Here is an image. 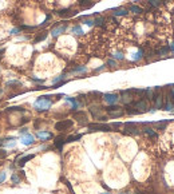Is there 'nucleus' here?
<instances>
[{"mask_svg": "<svg viewBox=\"0 0 174 194\" xmlns=\"http://www.w3.org/2000/svg\"><path fill=\"white\" fill-rule=\"evenodd\" d=\"M87 26H94V20H86Z\"/></svg>", "mask_w": 174, "mask_h": 194, "instance_id": "ea45409f", "label": "nucleus"}, {"mask_svg": "<svg viewBox=\"0 0 174 194\" xmlns=\"http://www.w3.org/2000/svg\"><path fill=\"white\" fill-rule=\"evenodd\" d=\"M47 38V34H43V35H40V36H38V38L35 39V42H40V40H44Z\"/></svg>", "mask_w": 174, "mask_h": 194, "instance_id": "2f4dec72", "label": "nucleus"}, {"mask_svg": "<svg viewBox=\"0 0 174 194\" xmlns=\"http://www.w3.org/2000/svg\"><path fill=\"white\" fill-rule=\"evenodd\" d=\"M165 110L166 111H173L174 110V103L170 102V99L166 98V103H165Z\"/></svg>", "mask_w": 174, "mask_h": 194, "instance_id": "aec40b11", "label": "nucleus"}, {"mask_svg": "<svg viewBox=\"0 0 174 194\" xmlns=\"http://www.w3.org/2000/svg\"><path fill=\"white\" fill-rule=\"evenodd\" d=\"M87 71V68L84 67V66H80V67H76V68H72L71 72H86Z\"/></svg>", "mask_w": 174, "mask_h": 194, "instance_id": "a878e982", "label": "nucleus"}, {"mask_svg": "<svg viewBox=\"0 0 174 194\" xmlns=\"http://www.w3.org/2000/svg\"><path fill=\"white\" fill-rule=\"evenodd\" d=\"M122 96H123V98H122V102L123 103H129V104H130L131 103V99H133V96H131V90L130 91H122Z\"/></svg>", "mask_w": 174, "mask_h": 194, "instance_id": "9b49d317", "label": "nucleus"}, {"mask_svg": "<svg viewBox=\"0 0 174 194\" xmlns=\"http://www.w3.org/2000/svg\"><path fill=\"white\" fill-rule=\"evenodd\" d=\"M6 157H7V151L6 150H0V159L6 158Z\"/></svg>", "mask_w": 174, "mask_h": 194, "instance_id": "72a5a7b5", "label": "nucleus"}, {"mask_svg": "<svg viewBox=\"0 0 174 194\" xmlns=\"http://www.w3.org/2000/svg\"><path fill=\"white\" fill-rule=\"evenodd\" d=\"M11 179H12V182H14V183H19L20 182V177L18 174H12Z\"/></svg>", "mask_w": 174, "mask_h": 194, "instance_id": "c756f323", "label": "nucleus"}, {"mask_svg": "<svg viewBox=\"0 0 174 194\" xmlns=\"http://www.w3.org/2000/svg\"><path fill=\"white\" fill-rule=\"evenodd\" d=\"M169 98H172V100H173V103H174V88L170 91V94H169Z\"/></svg>", "mask_w": 174, "mask_h": 194, "instance_id": "58836bf2", "label": "nucleus"}, {"mask_svg": "<svg viewBox=\"0 0 174 194\" xmlns=\"http://www.w3.org/2000/svg\"><path fill=\"white\" fill-rule=\"evenodd\" d=\"M66 26H60V27H56V28H54V30H52L51 31V35L52 36H55V38H56V36H59L60 34H63V32L64 31H66Z\"/></svg>", "mask_w": 174, "mask_h": 194, "instance_id": "ddd939ff", "label": "nucleus"}, {"mask_svg": "<svg viewBox=\"0 0 174 194\" xmlns=\"http://www.w3.org/2000/svg\"><path fill=\"white\" fill-rule=\"evenodd\" d=\"M166 124H168V122H157L155 123V126L159 129V130H165V127H166Z\"/></svg>", "mask_w": 174, "mask_h": 194, "instance_id": "cd10ccee", "label": "nucleus"}, {"mask_svg": "<svg viewBox=\"0 0 174 194\" xmlns=\"http://www.w3.org/2000/svg\"><path fill=\"white\" fill-rule=\"evenodd\" d=\"M36 137L40 138V139H43V141H46V139L52 138V134L50 131H38V133H36Z\"/></svg>", "mask_w": 174, "mask_h": 194, "instance_id": "f8f14e48", "label": "nucleus"}, {"mask_svg": "<svg viewBox=\"0 0 174 194\" xmlns=\"http://www.w3.org/2000/svg\"><path fill=\"white\" fill-rule=\"evenodd\" d=\"M48 98H50V96H40V98L34 103L35 110H38V111L48 110V108L51 107V100Z\"/></svg>", "mask_w": 174, "mask_h": 194, "instance_id": "f257e3e1", "label": "nucleus"}, {"mask_svg": "<svg viewBox=\"0 0 174 194\" xmlns=\"http://www.w3.org/2000/svg\"><path fill=\"white\" fill-rule=\"evenodd\" d=\"M75 14H76L75 11H70V10H62V11L58 12V15L59 16H63V18H68V16H72V15H75Z\"/></svg>", "mask_w": 174, "mask_h": 194, "instance_id": "4468645a", "label": "nucleus"}, {"mask_svg": "<svg viewBox=\"0 0 174 194\" xmlns=\"http://www.w3.org/2000/svg\"><path fill=\"white\" fill-rule=\"evenodd\" d=\"M130 11L134 12V14H142V8L138 7V6H131L130 7Z\"/></svg>", "mask_w": 174, "mask_h": 194, "instance_id": "393cba45", "label": "nucleus"}, {"mask_svg": "<svg viewBox=\"0 0 174 194\" xmlns=\"http://www.w3.org/2000/svg\"><path fill=\"white\" fill-rule=\"evenodd\" d=\"M107 64H108V66H111V67H114L117 63H115V60H111V59H110V60L107 62Z\"/></svg>", "mask_w": 174, "mask_h": 194, "instance_id": "4c0bfd02", "label": "nucleus"}, {"mask_svg": "<svg viewBox=\"0 0 174 194\" xmlns=\"http://www.w3.org/2000/svg\"><path fill=\"white\" fill-rule=\"evenodd\" d=\"M108 115L112 116V118H119V116H122L123 115V110L121 107H117L115 110H108Z\"/></svg>", "mask_w": 174, "mask_h": 194, "instance_id": "9d476101", "label": "nucleus"}, {"mask_svg": "<svg viewBox=\"0 0 174 194\" xmlns=\"http://www.w3.org/2000/svg\"><path fill=\"white\" fill-rule=\"evenodd\" d=\"M64 76H66V75H60V76H58V78H55V79H54V83H56V82H59V80H62V79L64 78Z\"/></svg>", "mask_w": 174, "mask_h": 194, "instance_id": "e433bc0d", "label": "nucleus"}, {"mask_svg": "<svg viewBox=\"0 0 174 194\" xmlns=\"http://www.w3.org/2000/svg\"><path fill=\"white\" fill-rule=\"evenodd\" d=\"M103 194H108V193H103Z\"/></svg>", "mask_w": 174, "mask_h": 194, "instance_id": "09e8293b", "label": "nucleus"}, {"mask_svg": "<svg viewBox=\"0 0 174 194\" xmlns=\"http://www.w3.org/2000/svg\"><path fill=\"white\" fill-rule=\"evenodd\" d=\"M72 124H74V122H72L71 119L59 120V122H56V123H55V130H58V131H64V130H68L70 127H72Z\"/></svg>", "mask_w": 174, "mask_h": 194, "instance_id": "f03ea898", "label": "nucleus"}, {"mask_svg": "<svg viewBox=\"0 0 174 194\" xmlns=\"http://www.w3.org/2000/svg\"><path fill=\"white\" fill-rule=\"evenodd\" d=\"M6 178H7V173H6V171H0V183L4 182V181H6Z\"/></svg>", "mask_w": 174, "mask_h": 194, "instance_id": "7c9ffc66", "label": "nucleus"}, {"mask_svg": "<svg viewBox=\"0 0 174 194\" xmlns=\"http://www.w3.org/2000/svg\"><path fill=\"white\" fill-rule=\"evenodd\" d=\"M162 2H163V3H169V2H170V0H162Z\"/></svg>", "mask_w": 174, "mask_h": 194, "instance_id": "49530a36", "label": "nucleus"}, {"mask_svg": "<svg viewBox=\"0 0 174 194\" xmlns=\"http://www.w3.org/2000/svg\"><path fill=\"white\" fill-rule=\"evenodd\" d=\"M125 134L138 135V134H139V129L137 127V124H135V123L127 122V123H125Z\"/></svg>", "mask_w": 174, "mask_h": 194, "instance_id": "20e7f679", "label": "nucleus"}, {"mask_svg": "<svg viewBox=\"0 0 174 194\" xmlns=\"http://www.w3.org/2000/svg\"><path fill=\"white\" fill-rule=\"evenodd\" d=\"M155 100V108H161L162 107V100H163V95L162 92L158 91V88H155V92H154V98H153Z\"/></svg>", "mask_w": 174, "mask_h": 194, "instance_id": "0eeeda50", "label": "nucleus"}, {"mask_svg": "<svg viewBox=\"0 0 174 194\" xmlns=\"http://www.w3.org/2000/svg\"><path fill=\"white\" fill-rule=\"evenodd\" d=\"M135 193H137V194H145V193H142V192H139V190H137Z\"/></svg>", "mask_w": 174, "mask_h": 194, "instance_id": "c03bdc74", "label": "nucleus"}, {"mask_svg": "<svg viewBox=\"0 0 174 194\" xmlns=\"http://www.w3.org/2000/svg\"><path fill=\"white\" fill-rule=\"evenodd\" d=\"M84 2H87V0H79V3H80V4H83V6H84Z\"/></svg>", "mask_w": 174, "mask_h": 194, "instance_id": "37998d69", "label": "nucleus"}, {"mask_svg": "<svg viewBox=\"0 0 174 194\" xmlns=\"http://www.w3.org/2000/svg\"><path fill=\"white\" fill-rule=\"evenodd\" d=\"M35 142V139H34V137H32L31 134H24L23 137H22V143L24 145V146H30V145H32Z\"/></svg>", "mask_w": 174, "mask_h": 194, "instance_id": "1a4fd4ad", "label": "nucleus"}, {"mask_svg": "<svg viewBox=\"0 0 174 194\" xmlns=\"http://www.w3.org/2000/svg\"><path fill=\"white\" fill-rule=\"evenodd\" d=\"M143 133H145L146 135L150 137V138H154V139L157 138V137H158V135H157V133H155V131H153V129H150V127L143 129Z\"/></svg>", "mask_w": 174, "mask_h": 194, "instance_id": "dca6fc26", "label": "nucleus"}, {"mask_svg": "<svg viewBox=\"0 0 174 194\" xmlns=\"http://www.w3.org/2000/svg\"><path fill=\"white\" fill-rule=\"evenodd\" d=\"M3 52H4V50H0V55H2V54H3Z\"/></svg>", "mask_w": 174, "mask_h": 194, "instance_id": "de8ad7c7", "label": "nucleus"}, {"mask_svg": "<svg viewBox=\"0 0 174 194\" xmlns=\"http://www.w3.org/2000/svg\"><path fill=\"white\" fill-rule=\"evenodd\" d=\"M82 138V134H78V135H71V137H67L66 138V142H74L76 139H80Z\"/></svg>", "mask_w": 174, "mask_h": 194, "instance_id": "b1692460", "label": "nucleus"}, {"mask_svg": "<svg viewBox=\"0 0 174 194\" xmlns=\"http://www.w3.org/2000/svg\"><path fill=\"white\" fill-rule=\"evenodd\" d=\"M90 131H111V126L106 123H91L88 124Z\"/></svg>", "mask_w": 174, "mask_h": 194, "instance_id": "7ed1b4c3", "label": "nucleus"}, {"mask_svg": "<svg viewBox=\"0 0 174 194\" xmlns=\"http://www.w3.org/2000/svg\"><path fill=\"white\" fill-rule=\"evenodd\" d=\"M114 58H115V59H121V60H122V59H123V55L121 54V52H117V54L114 55Z\"/></svg>", "mask_w": 174, "mask_h": 194, "instance_id": "f704fd0d", "label": "nucleus"}, {"mask_svg": "<svg viewBox=\"0 0 174 194\" xmlns=\"http://www.w3.org/2000/svg\"><path fill=\"white\" fill-rule=\"evenodd\" d=\"M112 15L114 16H125V15H127V10H125V8H117V10H112Z\"/></svg>", "mask_w": 174, "mask_h": 194, "instance_id": "2eb2a0df", "label": "nucleus"}, {"mask_svg": "<svg viewBox=\"0 0 174 194\" xmlns=\"http://www.w3.org/2000/svg\"><path fill=\"white\" fill-rule=\"evenodd\" d=\"M169 51H170V48H169V47H162V48H159V50H157L155 54L157 55H166Z\"/></svg>", "mask_w": 174, "mask_h": 194, "instance_id": "412c9836", "label": "nucleus"}, {"mask_svg": "<svg viewBox=\"0 0 174 194\" xmlns=\"http://www.w3.org/2000/svg\"><path fill=\"white\" fill-rule=\"evenodd\" d=\"M6 86L7 87H10V86H20V82H19V80H11V82L6 83Z\"/></svg>", "mask_w": 174, "mask_h": 194, "instance_id": "c85d7f7f", "label": "nucleus"}, {"mask_svg": "<svg viewBox=\"0 0 174 194\" xmlns=\"http://www.w3.org/2000/svg\"><path fill=\"white\" fill-rule=\"evenodd\" d=\"M20 133H22V134H26V133H27V129H22V130H20Z\"/></svg>", "mask_w": 174, "mask_h": 194, "instance_id": "a19ab883", "label": "nucleus"}, {"mask_svg": "<svg viewBox=\"0 0 174 194\" xmlns=\"http://www.w3.org/2000/svg\"><path fill=\"white\" fill-rule=\"evenodd\" d=\"M74 119H76L80 124H87V115L84 111H76L74 114Z\"/></svg>", "mask_w": 174, "mask_h": 194, "instance_id": "423d86ee", "label": "nucleus"}, {"mask_svg": "<svg viewBox=\"0 0 174 194\" xmlns=\"http://www.w3.org/2000/svg\"><path fill=\"white\" fill-rule=\"evenodd\" d=\"M142 54H143V51H142V50H139L138 52H137V55H135V60H139L141 58H142Z\"/></svg>", "mask_w": 174, "mask_h": 194, "instance_id": "473e14b6", "label": "nucleus"}, {"mask_svg": "<svg viewBox=\"0 0 174 194\" xmlns=\"http://www.w3.org/2000/svg\"><path fill=\"white\" fill-rule=\"evenodd\" d=\"M104 22H106V19L102 18V16H99V18H96L94 20V24H95V26H98V27H103L104 26Z\"/></svg>", "mask_w": 174, "mask_h": 194, "instance_id": "6ab92c4d", "label": "nucleus"}, {"mask_svg": "<svg viewBox=\"0 0 174 194\" xmlns=\"http://www.w3.org/2000/svg\"><path fill=\"white\" fill-rule=\"evenodd\" d=\"M66 99L68 100V102H71V103H72V110H76V108H78L79 103L76 102V99H75V98H70V96H67Z\"/></svg>", "mask_w": 174, "mask_h": 194, "instance_id": "5701e85b", "label": "nucleus"}, {"mask_svg": "<svg viewBox=\"0 0 174 194\" xmlns=\"http://www.w3.org/2000/svg\"><path fill=\"white\" fill-rule=\"evenodd\" d=\"M20 30H22V28H14V30L11 31V34L12 35H16V34H19V32H20Z\"/></svg>", "mask_w": 174, "mask_h": 194, "instance_id": "c9c22d12", "label": "nucleus"}, {"mask_svg": "<svg viewBox=\"0 0 174 194\" xmlns=\"http://www.w3.org/2000/svg\"><path fill=\"white\" fill-rule=\"evenodd\" d=\"M72 32H74V34H76V35H82V34H83V30H82V28H80L79 26H75L74 28H72Z\"/></svg>", "mask_w": 174, "mask_h": 194, "instance_id": "bb28decb", "label": "nucleus"}, {"mask_svg": "<svg viewBox=\"0 0 174 194\" xmlns=\"http://www.w3.org/2000/svg\"><path fill=\"white\" fill-rule=\"evenodd\" d=\"M64 142H66V141H64L63 137H58V138H55V146L58 147V149H62Z\"/></svg>", "mask_w": 174, "mask_h": 194, "instance_id": "a211bd4d", "label": "nucleus"}, {"mask_svg": "<svg viewBox=\"0 0 174 194\" xmlns=\"http://www.w3.org/2000/svg\"><path fill=\"white\" fill-rule=\"evenodd\" d=\"M134 107L139 112H146L149 110V104H147V102L145 99H141V100H138V102H135L134 103Z\"/></svg>", "mask_w": 174, "mask_h": 194, "instance_id": "39448f33", "label": "nucleus"}, {"mask_svg": "<svg viewBox=\"0 0 174 194\" xmlns=\"http://www.w3.org/2000/svg\"><path fill=\"white\" fill-rule=\"evenodd\" d=\"M121 194H130V193H129V192H122Z\"/></svg>", "mask_w": 174, "mask_h": 194, "instance_id": "a18cd8bd", "label": "nucleus"}, {"mask_svg": "<svg viewBox=\"0 0 174 194\" xmlns=\"http://www.w3.org/2000/svg\"><path fill=\"white\" fill-rule=\"evenodd\" d=\"M34 157H35L34 154H30V155H27V157H23V158L19 161V166H22V167H23L24 165H26V163L28 162V161H31L32 158H34Z\"/></svg>", "mask_w": 174, "mask_h": 194, "instance_id": "f3484780", "label": "nucleus"}, {"mask_svg": "<svg viewBox=\"0 0 174 194\" xmlns=\"http://www.w3.org/2000/svg\"><path fill=\"white\" fill-rule=\"evenodd\" d=\"M169 48H170V51H173V52H174V43H173V44H172V46L169 47Z\"/></svg>", "mask_w": 174, "mask_h": 194, "instance_id": "79ce46f5", "label": "nucleus"}, {"mask_svg": "<svg viewBox=\"0 0 174 194\" xmlns=\"http://www.w3.org/2000/svg\"><path fill=\"white\" fill-rule=\"evenodd\" d=\"M103 99L106 100L108 104H115L117 102H118L119 98H118V95H117V94H104Z\"/></svg>", "mask_w": 174, "mask_h": 194, "instance_id": "6e6552de", "label": "nucleus"}, {"mask_svg": "<svg viewBox=\"0 0 174 194\" xmlns=\"http://www.w3.org/2000/svg\"><path fill=\"white\" fill-rule=\"evenodd\" d=\"M147 3L150 7H159L162 4V0H147Z\"/></svg>", "mask_w": 174, "mask_h": 194, "instance_id": "4be33fe9", "label": "nucleus"}]
</instances>
